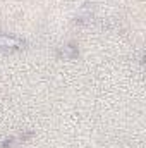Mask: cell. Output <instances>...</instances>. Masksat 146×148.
<instances>
[{
  "mask_svg": "<svg viewBox=\"0 0 146 148\" xmlns=\"http://www.w3.org/2000/svg\"><path fill=\"white\" fill-rule=\"evenodd\" d=\"M17 47H21V41L19 40L0 35V48H17Z\"/></svg>",
  "mask_w": 146,
  "mask_h": 148,
  "instance_id": "6da1fadb",
  "label": "cell"
}]
</instances>
